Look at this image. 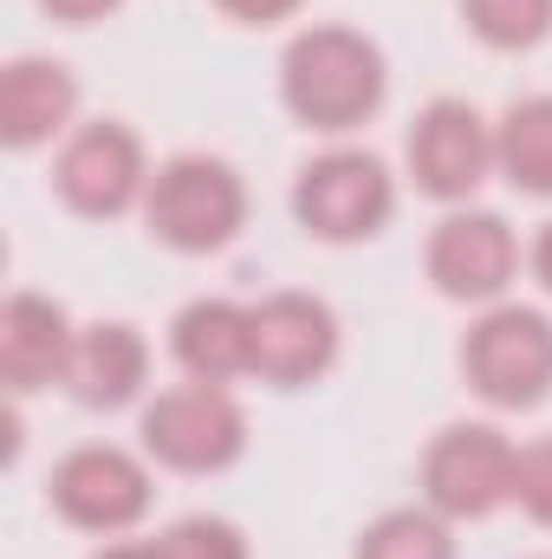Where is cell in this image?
Wrapping results in <instances>:
<instances>
[{
	"label": "cell",
	"mask_w": 552,
	"mask_h": 559,
	"mask_svg": "<svg viewBox=\"0 0 552 559\" xmlns=\"http://www.w3.org/2000/svg\"><path fill=\"white\" fill-rule=\"evenodd\" d=\"M46 501L65 527L79 534H131L143 514L156 508V475L149 455H131L118 442H79L52 462L46 475Z\"/></svg>",
	"instance_id": "8992f818"
},
{
	"label": "cell",
	"mask_w": 552,
	"mask_h": 559,
	"mask_svg": "<svg viewBox=\"0 0 552 559\" xmlns=\"http://www.w3.org/2000/svg\"><path fill=\"white\" fill-rule=\"evenodd\" d=\"M235 26H279V20H292L305 0H215Z\"/></svg>",
	"instance_id": "44dd1931"
},
{
	"label": "cell",
	"mask_w": 552,
	"mask_h": 559,
	"mask_svg": "<svg viewBox=\"0 0 552 559\" xmlns=\"http://www.w3.org/2000/svg\"><path fill=\"white\" fill-rule=\"evenodd\" d=\"M494 169L520 195L552 202V92H527L494 118Z\"/></svg>",
	"instance_id": "2e32d148"
},
{
	"label": "cell",
	"mask_w": 552,
	"mask_h": 559,
	"mask_svg": "<svg viewBox=\"0 0 552 559\" xmlns=\"http://www.w3.org/2000/svg\"><path fill=\"white\" fill-rule=\"evenodd\" d=\"M455 365L488 411H540L552 397V319L520 299L481 306Z\"/></svg>",
	"instance_id": "277c9868"
},
{
	"label": "cell",
	"mask_w": 552,
	"mask_h": 559,
	"mask_svg": "<svg viewBox=\"0 0 552 559\" xmlns=\"http://www.w3.org/2000/svg\"><path fill=\"white\" fill-rule=\"evenodd\" d=\"M338 312L319 293L279 286L254 299V378L274 391H305L338 365Z\"/></svg>",
	"instance_id": "8fae6325"
},
{
	"label": "cell",
	"mask_w": 552,
	"mask_h": 559,
	"mask_svg": "<svg viewBox=\"0 0 552 559\" xmlns=\"http://www.w3.org/2000/svg\"><path fill=\"white\" fill-rule=\"evenodd\" d=\"M527 267H533V280L552 293V222H540V235H533V248H527Z\"/></svg>",
	"instance_id": "603a6c76"
},
{
	"label": "cell",
	"mask_w": 552,
	"mask_h": 559,
	"mask_svg": "<svg viewBox=\"0 0 552 559\" xmlns=\"http://www.w3.org/2000/svg\"><path fill=\"white\" fill-rule=\"evenodd\" d=\"M92 559H163L156 540H118V547H98Z\"/></svg>",
	"instance_id": "cb8c5ba5"
},
{
	"label": "cell",
	"mask_w": 552,
	"mask_h": 559,
	"mask_svg": "<svg viewBox=\"0 0 552 559\" xmlns=\"http://www.w3.org/2000/svg\"><path fill=\"white\" fill-rule=\"evenodd\" d=\"M143 228L156 248L169 254H221L241 241L248 228V182L228 156H208V150H182L169 163H156L149 176V195H143Z\"/></svg>",
	"instance_id": "7a4b0ae2"
},
{
	"label": "cell",
	"mask_w": 552,
	"mask_h": 559,
	"mask_svg": "<svg viewBox=\"0 0 552 559\" xmlns=\"http://www.w3.org/2000/svg\"><path fill=\"white\" fill-rule=\"evenodd\" d=\"M540 559H552V554H540Z\"/></svg>",
	"instance_id": "d4e9b609"
},
{
	"label": "cell",
	"mask_w": 552,
	"mask_h": 559,
	"mask_svg": "<svg viewBox=\"0 0 552 559\" xmlns=\"http://www.w3.org/2000/svg\"><path fill=\"white\" fill-rule=\"evenodd\" d=\"M143 455L169 475H221L248 455V411L228 384H176L143 404Z\"/></svg>",
	"instance_id": "5b68a950"
},
{
	"label": "cell",
	"mask_w": 552,
	"mask_h": 559,
	"mask_svg": "<svg viewBox=\"0 0 552 559\" xmlns=\"http://www.w3.org/2000/svg\"><path fill=\"white\" fill-rule=\"evenodd\" d=\"M46 7V20H59V26H98V20H111L124 0H39Z\"/></svg>",
	"instance_id": "7402d4cb"
},
{
	"label": "cell",
	"mask_w": 552,
	"mask_h": 559,
	"mask_svg": "<svg viewBox=\"0 0 552 559\" xmlns=\"http://www.w3.org/2000/svg\"><path fill=\"white\" fill-rule=\"evenodd\" d=\"M391 215H397V176L377 150L338 143V150H319L292 176V222L325 248L377 241L391 228Z\"/></svg>",
	"instance_id": "3957f363"
},
{
	"label": "cell",
	"mask_w": 552,
	"mask_h": 559,
	"mask_svg": "<svg viewBox=\"0 0 552 559\" xmlns=\"http://www.w3.org/2000/svg\"><path fill=\"white\" fill-rule=\"evenodd\" d=\"M404 169L416 195L468 209V195L494 176V118H481L468 98H429L404 131Z\"/></svg>",
	"instance_id": "9c48e42d"
},
{
	"label": "cell",
	"mask_w": 552,
	"mask_h": 559,
	"mask_svg": "<svg viewBox=\"0 0 552 559\" xmlns=\"http://www.w3.org/2000/svg\"><path fill=\"white\" fill-rule=\"evenodd\" d=\"M72 338H79V325L52 293H26V286L7 293L0 299V384H7V397L59 384Z\"/></svg>",
	"instance_id": "4fadbf2b"
},
{
	"label": "cell",
	"mask_w": 552,
	"mask_h": 559,
	"mask_svg": "<svg viewBox=\"0 0 552 559\" xmlns=\"http://www.w3.org/2000/svg\"><path fill=\"white\" fill-rule=\"evenodd\" d=\"M351 559H455V521H442L429 501L391 508L358 534Z\"/></svg>",
	"instance_id": "e0dca14e"
},
{
	"label": "cell",
	"mask_w": 552,
	"mask_h": 559,
	"mask_svg": "<svg viewBox=\"0 0 552 559\" xmlns=\"http://www.w3.org/2000/svg\"><path fill=\"white\" fill-rule=\"evenodd\" d=\"M149 176H156V169H149V156H143V138L124 118H92V124H79L72 138L59 143V156H52V189H59V202H65L72 215H85V222H118V215L143 209Z\"/></svg>",
	"instance_id": "ba28073f"
},
{
	"label": "cell",
	"mask_w": 552,
	"mask_h": 559,
	"mask_svg": "<svg viewBox=\"0 0 552 559\" xmlns=\"http://www.w3.org/2000/svg\"><path fill=\"white\" fill-rule=\"evenodd\" d=\"M79 79L65 59L20 52L0 66V143L7 150H46L52 138H72L79 124Z\"/></svg>",
	"instance_id": "7c38bea8"
},
{
	"label": "cell",
	"mask_w": 552,
	"mask_h": 559,
	"mask_svg": "<svg viewBox=\"0 0 552 559\" xmlns=\"http://www.w3.org/2000/svg\"><path fill=\"white\" fill-rule=\"evenodd\" d=\"M514 508H520L533 527H552V436L520 442V462H514Z\"/></svg>",
	"instance_id": "ffe728a7"
},
{
	"label": "cell",
	"mask_w": 552,
	"mask_h": 559,
	"mask_svg": "<svg viewBox=\"0 0 552 559\" xmlns=\"http://www.w3.org/2000/svg\"><path fill=\"white\" fill-rule=\"evenodd\" d=\"M455 7L488 52H533L552 39V0H455Z\"/></svg>",
	"instance_id": "ac0fdd59"
},
{
	"label": "cell",
	"mask_w": 552,
	"mask_h": 559,
	"mask_svg": "<svg viewBox=\"0 0 552 559\" xmlns=\"http://www.w3.org/2000/svg\"><path fill=\"white\" fill-rule=\"evenodd\" d=\"M422 274L455 306H501L514 274H520V235L494 209H448L429 228Z\"/></svg>",
	"instance_id": "30bf717a"
},
{
	"label": "cell",
	"mask_w": 552,
	"mask_h": 559,
	"mask_svg": "<svg viewBox=\"0 0 552 559\" xmlns=\"http://www.w3.org/2000/svg\"><path fill=\"white\" fill-rule=\"evenodd\" d=\"M59 384L85 411H124V404H137L143 384H149V338L131 319H92V325H79Z\"/></svg>",
	"instance_id": "5bb4252c"
},
{
	"label": "cell",
	"mask_w": 552,
	"mask_h": 559,
	"mask_svg": "<svg viewBox=\"0 0 552 559\" xmlns=\"http://www.w3.org/2000/svg\"><path fill=\"white\" fill-rule=\"evenodd\" d=\"M514 462L520 442H507L494 423H448L429 436L416 481L442 521H488L514 508Z\"/></svg>",
	"instance_id": "52a82bcc"
},
{
	"label": "cell",
	"mask_w": 552,
	"mask_h": 559,
	"mask_svg": "<svg viewBox=\"0 0 552 559\" xmlns=\"http://www.w3.org/2000/svg\"><path fill=\"white\" fill-rule=\"evenodd\" d=\"M156 547H163V559H254L248 534L221 514H182L156 534Z\"/></svg>",
	"instance_id": "d6986e66"
},
{
	"label": "cell",
	"mask_w": 552,
	"mask_h": 559,
	"mask_svg": "<svg viewBox=\"0 0 552 559\" xmlns=\"http://www.w3.org/2000/svg\"><path fill=\"white\" fill-rule=\"evenodd\" d=\"M391 98V59L371 33L319 20L299 26L279 52V105L292 124L319 138H351L364 131Z\"/></svg>",
	"instance_id": "6da1fadb"
},
{
	"label": "cell",
	"mask_w": 552,
	"mask_h": 559,
	"mask_svg": "<svg viewBox=\"0 0 552 559\" xmlns=\"http://www.w3.org/2000/svg\"><path fill=\"white\" fill-rule=\"evenodd\" d=\"M169 358L195 384H235L254 378V306L202 293L169 319Z\"/></svg>",
	"instance_id": "9a60e30c"
}]
</instances>
